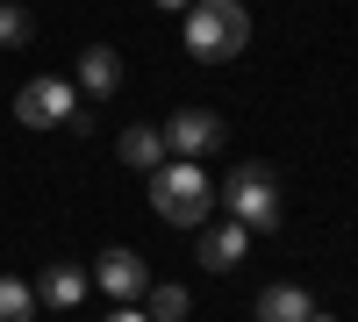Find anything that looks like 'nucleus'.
<instances>
[{
  "instance_id": "f257e3e1",
  "label": "nucleus",
  "mask_w": 358,
  "mask_h": 322,
  "mask_svg": "<svg viewBox=\"0 0 358 322\" xmlns=\"http://www.w3.org/2000/svg\"><path fill=\"white\" fill-rule=\"evenodd\" d=\"M244 43H251V15L236 8V0H194L187 8V50L201 65H222V57H236Z\"/></svg>"
},
{
  "instance_id": "f03ea898",
  "label": "nucleus",
  "mask_w": 358,
  "mask_h": 322,
  "mask_svg": "<svg viewBox=\"0 0 358 322\" xmlns=\"http://www.w3.org/2000/svg\"><path fill=\"white\" fill-rule=\"evenodd\" d=\"M151 208L165 222H208V208H215V186H208V172L194 158H172L151 172Z\"/></svg>"
},
{
  "instance_id": "7ed1b4c3",
  "label": "nucleus",
  "mask_w": 358,
  "mask_h": 322,
  "mask_svg": "<svg viewBox=\"0 0 358 322\" xmlns=\"http://www.w3.org/2000/svg\"><path fill=\"white\" fill-rule=\"evenodd\" d=\"M222 208H229V222H244V229H280V186H273V172H265V165H236L222 180Z\"/></svg>"
},
{
  "instance_id": "20e7f679",
  "label": "nucleus",
  "mask_w": 358,
  "mask_h": 322,
  "mask_svg": "<svg viewBox=\"0 0 358 322\" xmlns=\"http://www.w3.org/2000/svg\"><path fill=\"white\" fill-rule=\"evenodd\" d=\"M222 136H229V129H222V115H215V108H179L172 122H165V151H172V158H194V165H201V158L215 151Z\"/></svg>"
},
{
  "instance_id": "39448f33",
  "label": "nucleus",
  "mask_w": 358,
  "mask_h": 322,
  "mask_svg": "<svg viewBox=\"0 0 358 322\" xmlns=\"http://www.w3.org/2000/svg\"><path fill=\"white\" fill-rule=\"evenodd\" d=\"M86 279H101V294L122 301V308H136L143 294H151V265H143L136 251H101V265L86 272Z\"/></svg>"
},
{
  "instance_id": "423d86ee",
  "label": "nucleus",
  "mask_w": 358,
  "mask_h": 322,
  "mask_svg": "<svg viewBox=\"0 0 358 322\" xmlns=\"http://www.w3.org/2000/svg\"><path fill=\"white\" fill-rule=\"evenodd\" d=\"M65 115H72V86L65 79H29L22 86V94H15V122H29V129H50V122H65Z\"/></svg>"
},
{
  "instance_id": "0eeeda50",
  "label": "nucleus",
  "mask_w": 358,
  "mask_h": 322,
  "mask_svg": "<svg viewBox=\"0 0 358 322\" xmlns=\"http://www.w3.org/2000/svg\"><path fill=\"white\" fill-rule=\"evenodd\" d=\"M244 244H251L244 222H215V229H201V265H208V272H236V265H244Z\"/></svg>"
},
{
  "instance_id": "6e6552de",
  "label": "nucleus",
  "mask_w": 358,
  "mask_h": 322,
  "mask_svg": "<svg viewBox=\"0 0 358 322\" xmlns=\"http://www.w3.org/2000/svg\"><path fill=\"white\" fill-rule=\"evenodd\" d=\"M115 158L122 165H136V172H158L172 151H165V129H151V122H136V129H122V143H115Z\"/></svg>"
},
{
  "instance_id": "1a4fd4ad",
  "label": "nucleus",
  "mask_w": 358,
  "mask_h": 322,
  "mask_svg": "<svg viewBox=\"0 0 358 322\" xmlns=\"http://www.w3.org/2000/svg\"><path fill=\"white\" fill-rule=\"evenodd\" d=\"M79 86H86V94H101V101H108L115 86H122V57H115L108 43H86V50H79Z\"/></svg>"
},
{
  "instance_id": "9d476101",
  "label": "nucleus",
  "mask_w": 358,
  "mask_h": 322,
  "mask_svg": "<svg viewBox=\"0 0 358 322\" xmlns=\"http://www.w3.org/2000/svg\"><path fill=\"white\" fill-rule=\"evenodd\" d=\"M308 315H315V301L301 286H265L258 294V322H308Z\"/></svg>"
},
{
  "instance_id": "9b49d317",
  "label": "nucleus",
  "mask_w": 358,
  "mask_h": 322,
  "mask_svg": "<svg viewBox=\"0 0 358 322\" xmlns=\"http://www.w3.org/2000/svg\"><path fill=\"white\" fill-rule=\"evenodd\" d=\"M36 301H43V308H79V301H86V272H79V265H50Z\"/></svg>"
},
{
  "instance_id": "f8f14e48",
  "label": "nucleus",
  "mask_w": 358,
  "mask_h": 322,
  "mask_svg": "<svg viewBox=\"0 0 358 322\" xmlns=\"http://www.w3.org/2000/svg\"><path fill=\"white\" fill-rule=\"evenodd\" d=\"M187 286H158L151 279V294H143V315H151V322H187Z\"/></svg>"
},
{
  "instance_id": "ddd939ff",
  "label": "nucleus",
  "mask_w": 358,
  "mask_h": 322,
  "mask_svg": "<svg viewBox=\"0 0 358 322\" xmlns=\"http://www.w3.org/2000/svg\"><path fill=\"white\" fill-rule=\"evenodd\" d=\"M0 322H36V286L29 279H0Z\"/></svg>"
},
{
  "instance_id": "4468645a",
  "label": "nucleus",
  "mask_w": 358,
  "mask_h": 322,
  "mask_svg": "<svg viewBox=\"0 0 358 322\" xmlns=\"http://www.w3.org/2000/svg\"><path fill=\"white\" fill-rule=\"evenodd\" d=\"M29 36H36V15H29V8H15V0H8V8H0V43H8V50H22Z\"/></svg>"
},
{
  "instance_id": "2eb2a0df",
  "label": "nucleus",
  "mask_w": 358,
  "mask_h": 322,
  "mask_svg": "<svg viewBox=\"0 0 358 322\" xmlns=\"http://www.w3.org/2000/svg\"><path fill=\"white\" fill-rule=\"evenodd\" d=\"M108 322H151V315H143V308H115Z\"/></svg>"
},
{
  "instance_id": "dca6fc26",
  "label": "nucleus",
  "mask_w": 358,
  "mask_h": 322,
  "mask_svg": "<svg viewBox=\"0 0 358 322\" xmlns=\"http://www.w3.org/2000/svg\"><path fill=\"white\" fill-rule=\"evenodd\" d=\"M158 8H194V0H158Z\"/></svg>"
},
{
  "instance_id": "f3484780",
  "label": "nucleus",
  "mask_w": 358,
  "mask_h": 322,
  "mask_svg": "<svg viewBox=\"0 0 358 322\" xmlns=\"http://www.w3.org/2000/svg\"><path fill=\"white\" fill-rule=\"evenodd\" d=\"M308 322H337V315H322V308H315V315H308Z\"/></svg>"
}]
</instances>
